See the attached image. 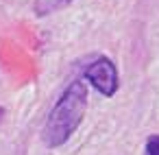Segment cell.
<instances>
[{"label":"cell","instance_id":"cell-4","mask_svg":"<svg viewBox=\"0 0 159 155\" xmlns=\"http://www.w3.org/2000/svg\"><path fill=\"white\" fill-rule=\"evenodd\" d=\"M144 155H159V133H152V135L146 138Z\"/></svg>","mask_w":159,"mask_h":155},{"label":"cell","instance_id":"cell-1","mask_svg":"<svg viewBox=\"0 0 159 155\" xmlns=\"http://www.w3.org/2000/svg\"><path fill=\"white\" fill-rule=\"evenodd\" d=\"M85 111H87V85L85 81L74 79L68 83V87L52 105L42 127V142L48 148L63 146L72 138V133L81 127Z\"/></svg>","mask_w":159,"mask_h":155},{"label":"cell","instance_id":"cell-5","mask_svg":"<svg viewBox=\"0 0 159 155\" xmlns=\"http://www.w3.org/2000/svg\"><path fill=\"white\" fill-rule=\"evenodd\" d=\"M2 116H5V109H2V107H0V120H2Z\"/></svg>","mask_w":159,"mask_h":155},{"label":"cell","instance_id":"cell-3","mask_svg":"<svg viewBox=\"0 0 159 155\" xmlns=\"http://www.w3.org/2000/svg\"><path fill=\"white\" fill-rule=\"evenodd\" d=\"M70 2H72V0H35V13L37 16H48L52 11L63 9Z\"/></svg>","mask_w":159,"mask_h":155},{"label":"cell","instance_id":"cell-2","mask_svg":"<svg viewBox=\"0 0 159 155\" xmlns=\"http://www.w3.org/2000/svg\"><path fill=\"white\" fill-rule=\"evenodd\" d=\"M83 79L96 90L100 92L102 96H113L118 92V85H120V77H118V68L116 63L105 57V55H98L96 59H92L85 70H83Z\"/></svg>","mask_w":159,"mask_h":155}]
</instances>
